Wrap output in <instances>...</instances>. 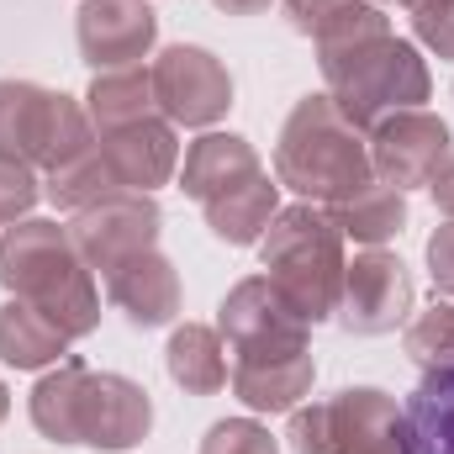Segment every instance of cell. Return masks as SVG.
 Segmentation results:
<instances>
[{
    "instance_id": "cell-12",
    "label": "cell",
    "mask_w": 454,
    "mask_h": 454,
    "mask_svg": "<svg viewBox=\"0 0 454 454\" xmlns=\"http://www.w3.org/2000/svg\"><path fill=\"white\" fill-rule=\"evenodd\" d=\"M74 43L80 59L101 69H127L143 64L159 43V16L148 0H80L74 11Z\"/></svg>"
},
{
    "instance_id": "cell-18",
    "label": "cell",
    "mask_w": 454,
    "mask_h": 454,
    "mask_svg": "<svg viewBox=\"0 0 454 454\" xmlns=\"http://www.w3.org/2000/svg\"><path fill=\"white\" fill-rule=\"evenodd\" d=\"M201 212H207V227H212L217 243H227V248H259L264 227L275 223V212H280V180H270V175L259 169V175H248L243 185L212 196Z\"/></svg>"
},
{
    "instance_id": "cell-9",
    "label": "cell",
    "mask_w": 454,
    "mask_h": 454,
    "mask_svg": "<svg viewBox=\"0 0 454 454\" xmlns=\"http://www.w3.org/2000/svg\"><path fill=\"white\" fill-rule=\"evenodd\" d=\"M217 333L232 348V359L312 348V323L270 286V275H248L227 291L217 307Z\"/></svg>"
},
{
    "instance_id": "cell-33",
    "label": "cell",
    "mask_w": 454,
    "mask_h": 454,
    "mask_svg": "<svg viewBox=\"0 0 454 454\" xmlns=\"http://www.w3.org/2000/svg\"><path fill=\"white\" fill-rule=\"evenodd\" d=\"M396 5H407V16H412V11H428V5H444V0H396Z\"/></svg>"
},
{
    "instance_id": "cell-25",
    "label": "cell",
    "mask_w": 454,
    "mask_h": 454,
    "mask_svg": "<svg viewBox=\"0 0 454 454\" xmlns=\"http://www.w3.org/2000/svg\"><path fill=\"white\" fill-rule=\"evenodd\" d=\"M407 354L423 375H439V370H454V301H434L428 312L407 317Z\"/></svg>"
},
{
    "instance_id": "cell-15",
    "label": "cell",
    "mask_w": 454,
    "mask_h": 454,
    "mask_svg": "<svg viewBox=\"0 0 454 454\" xmlns=\"http://www.w3.org/2000/svg\"><path fill=\"white\" fill-rule=\"evenodd\" d=\"M312 380H317L312 348L248 354V359H232V370H227V386L248 412H291L312 396Z\"/></svg>"
},
{
    "instance_id": "cell-35",
    "label": "cell",
    "mask_w": 454,
    "mask_h": 454,
    "mask_svg": "<svg viewBox=\"0 0 454 454\" xmlns=\"http://www.w3.org/2000/svg\"><path fill=\"white\" fill-rule=\"evenodd\" d=\"M375 454H412V444H402V450H375Z\"/></svg>"
},
{
    "instance_id": "cell-21",
    "label": "cell",
    "mask_w": 454,
    "mask_h": 454,
    "mask_svg": "<svg viewBox=\"0 0 454 454\" xmlns=\"http://www.w3.org/2000/svg\"><path fill=\"white\" fill-rule=\"evenodd\" d=\"M164 370L185 396H217L227 386V343L207 323H180L164 343Z\"/></svg>"
},
{
    "instance_id": "cell-30",
    "label": "cell",
    "mask_w": 454,
    "mask_h": 454,
    "mask_svg": "<svg viewBox=\"0 0 454 454\" xmlns=\"http://www.w3.org/2000/svg\"><path fill=\"white\" fill-rule=\"evenodd\" d=\"M428 275H434V291L454 301V217H444L428 238Z\"/></svg>"
},
{
    "instance_id": "cell-23",
    "label": "cell",
    "mask_w": 454,
    "mask_h": 454,
    "mask_svg": "<svg viewBox=\"0 0 454 454\" xmlns=\"http://www.w3.org/2000/svg\"><path fill=\"white\" fill-rule=\"evenodd\" d=\"M121 185H116L112 164L101 159V143H90L85 153H74L69 164H59V169H48L43 175V196L59 207V212H85V207H96V201H106L116 196Z\"/></svg>"
},
{
    "instance_id": "cell-7",
    "label": "cell",
    "mask_w": 454,
    "mask_h": 454,
    "mask_svg": "<svg viewBox=\"0 0 454 454\" xmlns=\"http://www.w3.org/2000/svg\"><path fill=\"white\" fill-rule=\"evenodd\" d=\"M153 74V101L159 116H169L175 127H196V132H212L227 112H232V74L227 64L201 48V43H169L153 53L148 64Z\"/></svg>"
},
{
    "instance_id": "cell-24",
    "label": "cell",
    "mask_w": 454,
    "mask_h": 454,
    "mask_svg": "<svg viewBox=\"0 0 454 454\" xmlns=\"http://www.w3.org/2000/svg\"><path fill=\"white\" fill-rule=\"evenodd\" d=\"M407 423H412V454H454V370L423 375Z\"/></svg>"
},
{
    "instance_id": "cell-14",
    "label": "cell",
    "mask_w": 454,
    "mask_h": 454,
    "mask_svg": "<svg viewBox=\"0 0 454 454\" xmlns=\"http://www.w3.org/2000/svg\"><path fill=\"white\" fill-rule=\"evenodd\" d=\"M328 428H333V450L339 454H375V450L412 444L407 412L380 386H343L339 396H328Z\"/></svg>"
},
{
    "instance_id": "cell-31",
    "label": "cell",
    "mask_w": 454,
    "mask_h": 454,
    "mask_svg": "<svg viewBox=\"0 0 454 454\" xmlns=\"http://www.w3.org/2000/svg\"><path fill=\"white\" fill-rule=\"evenodd\" d=\"M428 196H434V207H439L444 217H454V153L444 159V169L434 175V185H428Z\"/></svg>"
},
{
    "instance_id": "cell-34",
    "label": "cell",
    "mask_w": 454,
    "mask_h": 454,
    "mask_svg": "<svg viewBox=\"0 0 454 454\" xmlns=\"http://www.w3.org/2000/svg\"><path fill=\"white\" fill-rule=\"evenodd\" d=\"M11 418V391H5V380H0V423Z\"/></svg>"
},
{
    "instance_id": "cell-3",
    "label": "cell",
    "mask_w": 454,
    "mask_h": 454,
    "mask_svg": "<svg viewBox=\"0 0 454 454\" xmlns=\"http://www.w3.org/2000/svg\"><path fill=\"white\" fill-rule=\"evenodd\" d=\"M275 180L312 207H333L354 185L375 180L370 137L339 112V101L328 90L301 96L291 106L280 137H275Z\"/></svg>"
},
{
    "instance_id": "cell-32",
    "label": "cell",
    "mask_w": 454,
    "mask_h": 454,
    "mask_svg": "<svg viewBox=\"0 0 454 454\" xmlns=\"http://www.w3.org/2000/svg\"><path fill=\"white\" fill-rule=\"evenodd\" d=\"M217 11H227V16H259V11H270V0H212Z\"/></svg>"
},
{
    "instance_id": "cell-2",
    "label": "cell",
    "mask_w": 454,
    "mask_h": 454,
    "mask_svg": "<svg viewBox=\"0 0 454 454\" xmlns=\"http://www.w3.org/2000/svg\"><path fill=\"white\" fill-rule=\"evenodd\" d=\"M0 286L48 312L69 339H90L101 328L96 270L80 259L69 227L53 217H21L0 232Z\"/></svg>"
},
{
    "instance_id": "cell-22",
    "label": "cell",
    "mask_w": 454,
    "mask_h": 454,
    "mask_svg": "<svg viewBox=\"0 0 454 454\" xmlns=\"http://www.w3.org/2000/svg\"><path fill=\"white\" fill-rule=\"evenodd\" d=\"M85 116L96 132H116V127H132L143 116H159L153 101V74L148 64H127V69H101L85 90Z\"/></svg>"
},
{
    "instance_id": "cell-8",
    "label": "cell",
    "mask_w": 454,
    "mask_h": 454,
    "mask_svg": "<svg viewBox=\"0 0 454 454\" xmlns=\"http://www.w3.org/2000/svg\"><path fill=\"white\" fill-rule=\"evenodd\" d=\"M418 307V286L407 264L386 248H359L343 264V291H339V323L354 339H386L407 328Z\"/></svg>"
},
{
    "instance_id": "cell-11",
    "label": "cell",
    "mask_w": 454,
    "mask_h": 454,
    "mask_svg": "<svg viewBox=\"0 0 454 454\" xmlns=\"http://www.w3.org/2000/svg\"><path fill=\"white\" fill-rule=\"evenodd\" d=\"M364 137H370L375 180L396 185L402 196H407V191H418V185L428 191V185H434V175L444 169V159L454 153L450 121H444L439 112H428V106L386 116V121H375Z\"/></svg>"
},
{
    "instance_id": "cell-17",
    "label": "cell",
    "mask_w": 454,
    "mask_h": 454,
    "mask_svg": "<svg viewBox=\"0 0 454 454\" xmlns=\"http://www.w3.org/2000/svg\"><path fill=\"white\" fill-rule=\"evenodd\" d=\"M264 164H259V148L248 143V137H238V132H201L196 143H185V159H180V191L191 196V201H212V196H223L232 185H243L248 175H259Z\"/></svg>"
},
{
    "instance_id": "cell-13",
    "label": "cell",
    "mask_w": 454,
    "mask_h": 454,
    "mask_svg": "<svg viewBox=\"0 0 454 454\" xmlns=\"http://www.w3.org/2000/svg\"><path fill=\"white\" fill-rule=\"evenodd\" d=\"M96 143H101V159L112 164L121 191L153 196L159 185H169L180 175V137H175V121L169 116H143L132 127L96 132Z\"/></svg>"
},
{
    "instance_id": "cell-28",
    "label": "cell",
    "mask_w": 454,
    "mask_h": 454,
    "mask_svg": "<svg viewBox=\"0 0 454 454\" xmlns=\"http://www.w3.org/2000/svg\"><path fill=\"white\" fill-rule=\"evenodd\" d=\"M286 5V21L301 32V37H328L333 27H339L343 16H354L359 5H370V0H280Z\"/></svg>"
},
{
    "instance_id": "cell-6",
    "label": "cell",
    "mask_w": 454,
    "mask_h": 454,
    "mask_svg": "<svg viewBox=\"0 0 454 454\" xmlns=\"http://www.w3.org/2000/svg\"><path fill=\"white\" fill-rule=\"evenodd\" d=\"M96 143L85 101L48 90L37 80H0V153L32 169H59Z\"/></svg>"
},
{
    "instance_id": "cell-16",
    "label": "cell",
    "mask_w": 454,
    "mask_h": 454,
    "mask_svg": "<svg viewBox=\"0 0 454 454\" xmlns=\"http://www.w3.org/2000/svg\"><path fill=\"white\" fill-rule=\"evenodd\" d=\"M101 280H106L112 307L132 323V328H164V323H175V312H180V270H175L169 254H159V248H148V254L116 264L112 275H101Z\"/></svg>"
},
{
    "instance_id": "cell-29",
    "label": "cell",
    "mask_w": 454,
    "mask_h": 454,
    "mask_svg": "<svg viewBox=\"0 0 454 454\" xmlns=\"http://www.w3.org/2000/svg\"><path fill=\"white\" fill-rule=\"evenodd\" d=\"M412 43L428 48L434 59H450L454 64V0L428 5V11H412Z\"/></svg>"
},
{
    "instance_id": "cell-4",
    "label": "cell",
    "mask_w": 454,
    "mask_h": 454,
    "mask_svg": "<svg viewBox=\"0 0 454 454\" xmlns=\"http://www.w3.org/2000/svg\"><path fill=\"white\" fill-rule=\"evenodd\" d=\"M259 259H264V275L270 286L317 328L339 312V291H343V232L339 223L312 207V201H296V207H280L275 223L264 227L259 238Z\"/></svg>"
},
{
    "instance_id": "cell-10",
    "label": "cell",
    "mask_w": 454,
    "mask_h": 454,
    "mask_svg": "<svg viewBox=\"0 0 454 454\" xmlns=\"http://www.w3.org/2000/svg\"><path fill=\"white\" fill-rule=\"evenodd\" d=\"M64 227H69L80 259H85L96 275H112L116 264H127V259L159 248L164 212H159V201L143 196V191H116V196H106V201L74 212Z\"/></svg>"
},
{
    "instance_id": "cell-19",
    "label": "cell",
    "mask_w": 454,
    "mask_h": 454,
    "mask_svg": "<svg viewBox=\"0 0 454 454\" xmlns=\"http://www.w3.org/2000/svg\"><path fill=\"white\" fill-rule=\"evenodd\" d=\"M69 343L74 339L48 312H37L32 301L11 296L0 307V359L11 370H53L59 359H69Z\"/></svg>"
},
{
    "instance_id": "cell-20",
    "label": "cell",
    "mask_w": 454,
    "mask_h": 454,
    "mask_svg": "<svg viewBox=\"0 0 454 454\" xmlns=\"http://www.w3.org/2000/svg\"><path fill=\"white\" fill-rule=\"evenodd\" d=\"M323 212L339 223L343 238H354L364 248H386L407 227V196L396 185H386V180H364V185H354L343 201L323 207Z\"/></svg>"
},
{
    "instance_id": "cell-27",
    "label": "cell",
    "mask_w": 454,
    "mask_h": 454,
    "mask_svg": "<svg viewBox=\"0 0 454 454\" xmlns=\"http://www.w3.org/2000/svg\"><path fill=\"white\" fill-rule=\"evenodd\" d=\"M37 201H43V175L32 164H21V159H5L0 153V227L32 217Z\"/></svg>"
},
{
    "instance_id": "cell-5",
    "label": "cell",
    "mask_w": 454,
    "mask_h": 454,
    "mask_svg": "<svg viewBox=\"0 0 454 454\" xmlns=\"http://www.w3.org/2000/svg\"><path fill=\"white\" fill-rule=\"evenodd\" d=\"M323 64V85L328 96L339 101V112L370 132L375 121L396 112H418L428 96H434V74H428V59L412 37H370V43H354L339 53H317Z\"/></svg>"
},
{
    "instance_id": "cell-36",
    "label": "cell",
    "mask_w": 454,
    "mask_h": 454,
    "mask_svg": "<svg viewBox=\"0 0 454 454\" xmlns=\"http://www.w3.org/2000/svg\"><path fill=\"white\" fill-rule=\"evenodd\" d=\"M375 5H386V0H375Z\"/></svg>"
},
{
    "instance_id": "cell-26",
    "label": "cell",
    "mask_w": 454,
    "mask_h": 454,
    "mask_svg": "<svg viewBox=\"0 0 454 454\" xmlns=\"http://www.w3.org/2000/svg\"><path fill=\"white\" fill-rule=\"evenodd\" d=\"M201 454H280V439L259 418H223L207 428Z\"/></svg>"
},
{
    "instance_id": "cell-1",
    "label": "cell",
    "mask_w": 454,
    "mask_h": 454,
    "mask_svg": "<svg viewBox=\"0 0 454 454\" xmlns=\"http://www.w3.org/2000/svg\"><path fill=\"white\" fill-rule=\"evenodd\" d=\"M27 418L53 444L85 450H132L153 434V396L116 370H90L85 359H59L37 375Z\"/></svg>"
}]
</instances>
